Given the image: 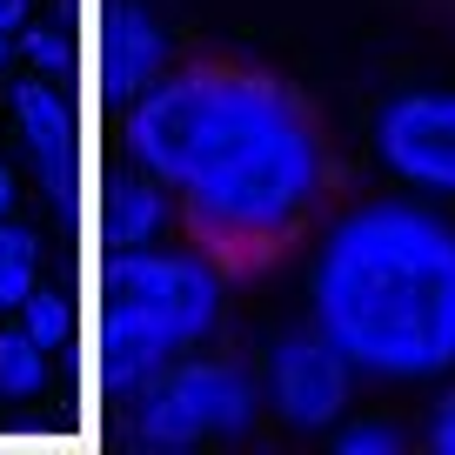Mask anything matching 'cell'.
Masks as SVG:
<instances>
[{
  "mask_svg": "<svg viewBox=\"0 0 455 455\" xmlns=\"http://www.w3.org/2000/svg\"><path fill=\"white\" fill-rule=\"evenodd\" d=\"M128 155L168 181L201 255L268 261L322 201V134L282 81L248 68H181L128 108Z\"/></svg>",
  "mask_w": 455,
  "mask_h": 455,
  "instance_id": "1",
  "label": "cell"
},
{
  "mask_svg": "<svg viewBox=\"0 0 455 455\" xmlns=\"http://www.w3.org/2000/svg\"><path fill=\"white\" fill-rule=\"evenodd\" d=\"M315 328L375 382H435L455 369V221L382 195L328 228L308 282Z\"/></svg>",
  "mask_w": 455,
  "mask_h": 455,
  "instance_id": "2",
  "label": "cell"
},
{
  "mask_svg": "<svg viewBox=\"0 0 455 455\" xmlns=\"http://www.w3.org/2000/svg\"><path fill=\"white\" fill-rule=\"evenodd\" d=\"M221 322V261L181 248H114L108 301H100V348L114 388L148 382L155 369L181 362Z\"/></svg>",
  "mask_w": 455,
  "mask_h": 455,
  "instance_id": "3",
  "label": "cell"
},
{
  "mask_svg": "<svg viewBox=\"0 0 455 455\" xmlns=\"http://www.w3.org/2000/svg\"><path fill=\"white\" fill-rule=\"evenodd\" d=\"M255 422V382L235 362H168L148 382L128 388V428L148 449H188V442H214V435H242Z\"/></svg>",
  "mask_w": 455,
  "mask_h": 455,
  "instance_id": "4",
  "label": "cell"
},
{
  "mask_svg": "<svg viewBox=\"0 0 455 455\" xmlns=\"http://www.w3.org/2000/svg\"><path fill=\"white\" fill-rule=\"evenodd\" d=\"M375 155L415 195H455V87H409L382 100Z\"/></svg>",
  "mask_w": 455,
  "mask_h": 455,
  "instance_id": "5",
  "label": "cell"
},
{
  "mask_svg": "<svg viewBox=\"0 0 455 455\" xmlns=\"http://www.w3.org/2000/svg\"><path fill=\"white\" fill-rule=\"evenodd\" d=\"M355 395V362L322 328H288L268 355V402L288 428H335Z\"/></svg>",
  "mask_w": 455,
  "mask_h": 455,
  "instance_id": "6",
  "label": "cell"
},
{
  "mask_svg": "<svg viewBox=\"0 0 455 455\" xmlns=\"http://www.w3.org/2000/svg\"><path fill=\"white\" fill-rule=\"evenodd\" d=\"M168 181H161L148 161H134V168H121L108 181V242L114 248H141V242H155L161 228H168Z\"/></svg>",
  "mask_w": 455,
  "mask_h": 455,
  "instance_id": "7",
  "label": "cell"
},
{
  "mask_svg": "<svg viewBox=\"0 0 455 455\" xmlns=\"http://www.w3.org/2000/svg\"><path fill=\"white\" fill-rule=\"evenodd\" d=\"M60 74H41L34 68V81H20L14 87V114H20V134H28V148H34V161L47 168V181H68L60 174V155H68V141H74V108H68V94H60Z\"/></svg>",
  "mask_w": 455,
  "mask_h": 455,
  "instance_id": "8",
  "label": "cell"
},
{
  "mask_svg": "<svg viewBox=\"0 0 455 455\" xmlns=\"http://www.w3.org/2000/svg\"><path fill=\"white\" fill-rule=\"evenodd\" d=\"M161 74H168V41H161V28L148 14H134V7H121L114 28H108V81L134 100L141 87H155Z\"/></svg>",
  "mask_w": 455,
  "mask_h": 455,
  "instance_id": "9",
  "label": "cell"
},
{
  "mask_svg": "<svg viewBox=\"0 0 455 455\" xmlns=\"http://www.w3.org/2000/svg\"><path fill=\"white\" fill-rule=\"evenodd\" d=\"M47 388V348L28 328H7L0 335V395L7 402H34Z\"/></svg>",
  "mask_w": 455,
  "mask_h": 455,
  "instance_id": "10",
  "label": "cell"
},
{
  "mask_svg": "<svg viewBox=\"0 0 455 455\" xmlns=\"http://www.w3.org/2000/svg\"><path fill=\"white\" fill-rule=\"evenodd\" d=\"M20 328H28L47 355H54V348H68V341H74V301L60 295V288H41V282H34V295L20 301Z\"/></svg>",
  "mask_w": 455,
  "mask_h": 455,
  "instance_id": "11",
  "label": "cell"
},
{
  "mask_svg": "<svg viewBox=\"0 0 455 455\" xmlns=\"http://www.w3.org/2000/svg\"><path fill=\"white\" fill-rule=\"evenodd\" d=\"M34 295V235L0 221V308H20Z\"/></svg>",
  "mask_w": 455,
  "mask_h": 455,
  "instance_id": "12",
  "label": "cell"
},
{
  "mask_svg": "<svg viewBox=\"0 0 455 455\" xmlns=\"http://www.w3.org/2000/svg\"><path fill=\"white\" fill-rule=\"evenodd\" d=\"M402 428L388 422H335V449L341 455H402Z\"/></svg>",
  "mask_w": 455,
  "mask_h": 455,
  "instance_id": "13",
  "label": "cell"
},
{
  "mask_svg": "<svg viewBox=\"0 0 455 455\" xmlns=\"http://www.w3.org/2000/svg\"><path fill=\"white\" fill-rule=\"evenodd\" d=\"M20 47H28V60L41 74H68V60H74V41L60 28H28V34H20Z\"/></svg>",
  "mask_w": 455,
  "mask_h": 455,
  "instance_id": "14",
  "label": "cell"
},
{
  "mask_svg": "<svg viewBox=\"0 0 455 455\" xmlns=\"http://www.w3.org/2000/svg\"><path fill=\"white\" fill-rule=\"evenodd\" d=\"M422 442H428L435 455H455V388L435 402V409H428V428H422Z\"/></svg>",
  "mask_w": 455,
  "mask_h": 455,
  "instance_id": "15",
  "label": "cell"
},
{
  "mask_svg": "<svg viewBox=\"0 0 455 455\" xmlns=\"http://www.w3.org/2000/svg\"><path fill=\"white\" fill-rule=\"evenodd\" d=\"M0 20H7V28H28V0H0Z\"/></svg>",
  "mask_w": 455,
  "mask_h": 455,
  "instance_id": "16",
  "label": "cell"
},
{
  "mask_svg": "<svg viewBox=\"0 0 455 455\" xmlns=\"http://www.w3.org/2000/svg\"><path fill=\"white\" fill-rule=\"evenodd\" d=\"M7 208H14V174L0 168V221H7Z\"/></svg>",
  "mask_w": 455,
  "mask_h": 455,
  "instance_id": "17",
  "label": "cell"
},
{
  "mask_svg": "<svg viewBox=\"0 0 455 455\" xmlns=\"http://www.w3.org/2000/svg\"><path fill=\"white\" fill-rule=\"evenodd\" d=\"M7 47H14V28H7V20H0V60H7Z\"/></svg>",
  "mask_w": 455,
  "mask_h": 455,
  "instance_id": "18",
  "label": "cell"
}]
</instances>
